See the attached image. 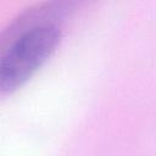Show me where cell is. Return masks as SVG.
<instances>
[{"label": "cell", "mask_w": 156, "mask_h": 156, "mask_svg": "<svg viewBox=\"0 0 156 156\" xmlns=\"http://www.w3.org/2000/svg\"><path fill=\"white\" fill-rule=\"evenodd\" d=\"M61 39L54 23L34 24L26 29L0 58V93L21 88L54 54Z\"/></svg>", "instance_id": "obj_1"}]
</instances>
